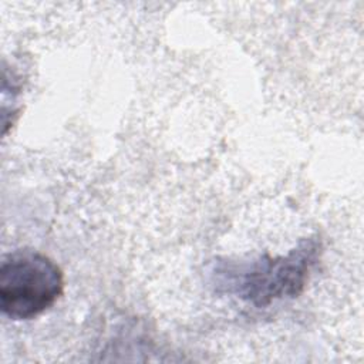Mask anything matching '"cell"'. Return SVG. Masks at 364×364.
<instances>
[{
    "mask_svg": "<svg viewBox=\"0 0 364 364\" xmlns=\"http://www.w3.org/2000/svg\"><path fill=\"white\" fill-rule=\"evenodd\" d=\"M321 250V240L314 235L301 239L284 256L218 260L210 269V280L218 293L235 296L257 309L267 307L304 290Z\"/></svg>",
    "mask_w": 364,
    "mask_h": 364,
    "instance_id": "cell-1",
    "label": "cell"
},
{
    "mask_svg": "<svg viewBox=\"0 0 364 364\" xmlns=\"http://www.w3.org/2000/svg\"><path fill=\"white\" fill-rule=\"evenodd\" d=\"M64 274L48 256L20 249L0 264V309L11 320H30L48 310L63 294Z\"/></svg>",
    "mask_w": 364,
    "mask_h": 364,
    "instance_id": "cell-2",
    "label": "cell"
}]
</instances>
